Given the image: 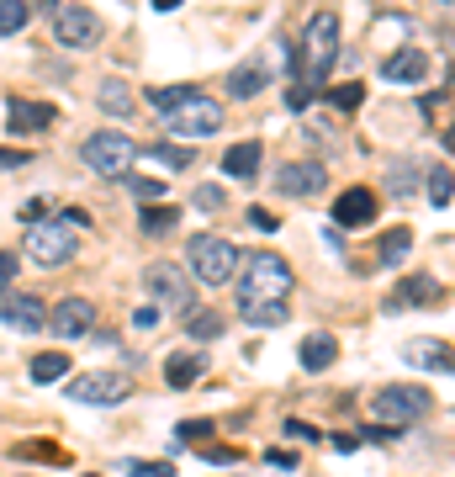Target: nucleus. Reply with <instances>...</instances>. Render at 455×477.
<instances>
[{
    "instance_id": "nucleus-1",
    "label": "nucleus",
    "mask_w": 455,
    "mask_h": 477,
    "mask_svg": "<svg viewBox=\"0 0 455 477\" xmlns=\"http://www.w3.org/2000/svg\"><path fill=\"white\" fill-rule=\"evenodd\" d=\"M239 303H286L292 297V265L271 250H254L239 260V276H233Z\"/></svg>"
},
{
    "instance_id": "nucleus-2",
    "label": "nucleus",
    "mask_w": 455,
    "mask_h": 477,
    "mask_svg": "<svg viewBox=\"0 0 455 477\" xmlns=\"http://www.w3.org/2000/svg\"><path fill=\"white\" fill-rule=\"evenodd\" d=\"M334 59H339V16L334 11H318V16L302 27V59H297V69H302V80L312 91H323Z\"/></svg>"
},
{
    "instance_id": "nucleus-3",
    "label": "nucleus",
    "mask_w": 455,
    "mask_h": 477,
    "mask_svg": "<svg viewBox=\"0 0 455 477\" xmlns=\"http://www.w3.org/2000/svg\"><path fill=\"white\" fill-rule=\"evenodd\" d=\"M239 244L233 239H217V234H191V244H185V265H191V276L207 286H228L239 276Z\"/></svg>"
},
{
    "instance_id": "nucleus-4",
    "label": "nucleus",
    "mask_w": 455,
    "mask_h": 477,
    "mask_svg": "<svg viewBox=\"0 0 455 477\" xmlns=\"http://www.w3.org/2000/svg\"><path fill=\"white\" fill-rule=\"evenodd\" d=\"M80 254V223L69 218H43V223H32L27 228V260H37V265H69Z\"/></svg>"
},
{
    "instance_id": "nucleus-5",
    "label": "nucleus",
    "mask_w": 455,
    "mask_h": 477,
    "mask_svg": "<svg viewBox=\"0 0 455 477\" xmlns=\"http://www.w3.org/2000/svg\"><path fill=\"white\" fill-rule=\"evenodd\" d=\"M429 409H434V398H429V387H419V382H392V387H381V393L371 398V413H376L381 424H392V430L419 424Z\"/></svg>"
},
{
    "instance_id": "nucleus-6",
    "label": "nucleus",
    "mask_w": 455,
    "mask_h": 477,
    "mask_svg": "<svg viewBox=\"0 0 455 477\" xmlns=\"http://www.w3.org/2000/svg\"><path fill=\"white\" fill-rule=\"evenodd\" d=\"M143 154L127 133H117V127H106V133H91L85 144H80V159H85V170H95V175H127V164Z\"/></svg>"
},
{
    "instance_id": "nucleus-7",
    "label": "nucleus",
    "mask_w": 455,
    "mask_h": 477,
    "mask_svg": "<svg viewBox=\"0 0 455 477\" xmlns=\"http://www.w3.org/2000/svg\"><path fill=\"white\" fill-rule=\"evenodd\" d=\"M143 292H149V303H159V308H170V313H181V318L196 313V292L185 282V271L170 265V260H153L149 271H143Z\"/></svg>"
},
{
    "instance_id": "nucleus-8",
    "label": "nucleus",
    "mask_w": 455,
    "mask_h": 477,
    "mask_svg": "<svg viewBox=\"0 0 455 477\" xmlns=\"http://www.w3.org/2000/svg\"><path fill=\"white\" fill-rule=\"evenodd\" d=\"M217 127H223V106H217L213 95H202V91L164 117V133H170L175 144H181V138L185 144H191V138H213Z\"/></svg>"
},
{
    "instance_id": "nucleus-9",
    "label": "nucleus",
    "mask_w": 455,
    "mask_h": 477,
    "mask_svg": "<svg viewBox=\"0 0 455 477\" xmlns=\"http://www.w3.org/2000/svg\"><path fill=\"white\" fill-rule=\"evenodd\" d=\"M138 382L127 372H85V377L69 382V398L74 403H91V409H112V403H127Z\"/></svg>"
},
{
    "instance_id": "nucleus-10",
    "label": "nucleus",
    "mask_w": 455,
    "mask_h": 477,
    "mask_svg": "<svg viewBox=\"0 0 455 477\" xmlns=\"http://www.w3.org/2000/svg\"><path fill=\"white\" fill-rule=\"evenodd\" d=\"M54 37L64 48H95L101 43V16L91 5H59L54 11Z\"/></svg>"
},
{
    "instance_id": "nucleus-11",
    "label": "nucleus",
    "mask_w": 455,
    "mask_h": 477,
    "mask_svg": "<svg viewBox=\"0 0 455 477\" xmlns=\"http://www.w3.org/2000/svg\"><path fill=\"white\" fill-rule=\"evenodd\" d=\"M329 186V164L323 159H286L281 170H275V191L281 196H318V191Z\"/></svg>"
},
{
    "instance_id": "nucleus-12",
    "label": "nucleus",
    "mask_w": 455,
    "mask_h": 477,
    "mask_svg": "<svg viewBox=\"0 0 455 477\" xmlns=\"http://www.w3.org/2000/svg\"><path fill=\"white\" fill-rule=\"evenodd\" d=\"M0 323L16 329V334H37V329H48V303L32 297V292H5V303H0Z\"/></svg>"
},
{
    "instance_id": "nucleus-13",
    "label": "nucleus",
    "mask_w": 455,
    "mask_h": 477,
    "mask_svg": "<svg viewBox=\"0 0 455 477\" xmlns=\"http://www.w3.org/2000/svg\"><path fill=\"white\" fill-rule=\"evenodd\" d=\"M48 329L59 340H85L95 329V303L91 297H64L59 308H48Z\"/></svg>"
},
{
    "instance_id": "nucleus-14",
    "label": "nucleus",
    "mask_w": 455,
    "mask_h": 477,
    "mask_svg": "<svg viewBox=\"0 0 455 477\" xmlns=\"http://www.w3.org/2000/svg\"><path fill=\"white\" fill-rule=\"evenodd\" d=\"M376 213H381V196L365 186H350L334 202V228H365V223H376Z\"/></svg>"
},
{
    "instance_id": "nucleus-15",
    "label": "nucleus",
    "mask_w": 455,
    "mask_h": 477,
    "mask_svg": "<svg viewBox=\"0 0 455 477\" xmlns=\"http://www.w3.org/2000/svg\"><path fill=\"white\" fill-rule=\"evenodd\" d=\"M402 361H408V366H424V372L455 377V345H440V340H408V345H402Z\"/></svg>"
},
{
    "instance_id": "nucleus-16",
    "label": "nucleus",
    "mask_w": 455,
    "mask_h": 477,
    "mask_svg": "<svg viewBox=\"0 0 455 477\" xmlns=\"http://www.w3.org/2000/svg\"><path fill=\"white\" fill-rule=\"evenodd\" d=\"M429 75V54L424 48H397L392 59L381 64V80H392V85H419Z\"/></svg>"
},
{
    "instance_id": "nucleus-17",
    "label": "nucleus",
    "mask_w": 455,
    "mask_h": 477,
    "mask_svg": "<svg viewBox=\"0 0 455 477\" xmlns=\"http://www.w3.org/2000/svg\"><path fill=\"white\" fill-rule=\"evenodd\" d=\"M54 117H59V112H54L48 101H16V95H11V112H5L11 133H48Z\"/></svg>"
},
{
    "instance_id": "nucleus-18",
    "label": "nucleus",
    "mask_w": 455,
    "mask_h": 477,
    "mask_svg": "<svg viewBox=\"0 0 455 477\" xmlns=\"http://www.w3.org/2000/svg\"><path fill=\"white\" fill-rule=\"evenodd\" d=\"M271 85V69H265V59H243L233 75H228V95L233 101H249V95H260Z\"/></svg>"
},
{
    "instance_id": "nucleus-19",
    "label": "nucleus",
    "mask_w": 455,
    "mask_h": 477,
    "mask_svg": "<svg viewBox=\"0 0 455 477\" xmlns=\"http://www.w3.org/2000/svg\"><path fill=\"white\" fill-rule=\"evenodd\" d=\"M424 303H440V282H434V276H408V282L387 297V308H424Z\"/></svg>"
},
{
    "instance_id": "nucleus-20",
    "label": "nucleus",
    "mask_w": 455,
    "mask_h": 477,
    "mask_svg": "<svg viewBox=\"0 0 455 477\" xmlns=\"http://www.w3.org/2000/svg\"><path fill=\"white\" fill-rule=\"evenodd\" d=\"M260 154H265V149H260L254 138H249V144H233V149L223 154V175H233V181H254V175H260Z\"/></svg>"
},
{
    "instance_id": "nucleus-21",
    "label": "nucleus",
    "mask_w": 455,
    "mask_h": 477,
    "mask_svg": "<svg viewBox=\"0 0 455 477\" xmlns=\"http://www.w3.org/2000/svg\"><path fill=\"white\" fill-rule=\"evenodd\" d=\"M339 361V340L329 334V329H318V334H307L302 340V366L307 372H329Z\"/></svg>"
},
{
    "instance_id": "nucleus-22",
    "label": "nucleus",
    "mask_w": 455,
    "mask_h": 477,
    "mask_svg": "<svg viewBox=\"0 0 455 477\" xmlns=\"http://www.w3.org/2000/svg\"><path fill=\"white\" fill-rule=\"evenodd\" d=\"M202 366H207V361H202L196 350H175V355L164 361V382H170V387H191V382H202Z\"/></svg>"
},
{
    "instance_id": "nucleus-23",
    "label": "nucleus",
    "mask_w": 455,
    "mask_h": 477,
    "mask_svg": "<svg viewBox=\"0 0 455 477\" xmlns=\"http://www.w3.org/2000/svg\"><path fill=\"white\" fill-rule=\"evenodd\" d=\"M387 191H392L397 202L419 196V159H397L392 170H387Z\"/></svg>"
},
{
    "instance_id": "nucleus-24",
    "label": "nucleus",
    "mask_w": 455,
    "mask_h": 477,
    "mask_svg": "<svg viewBox=\"0 0 455 477\" xmlns=\"http://www.w3.org/2000/svg\"><path fill=\"white\" fill-rule=\"evenodd\" d=\"M95 101H101V112H112V117H133V91H127L122 80H101Z\"/></svg>"
},
{
    "instance_id": "nucleus-25",
    "label": "nucleus",
    "mask_w": 455,
    "mask_h": 477,
    "mask_svg": "<svg viewBox=\"0 0 455 477\" xmlns=\"http://www.w3.org/2000/svg\"><path fill=\"white\" fill-rule=\"evenodd\" d=\"M239 313L254 329H275V323H286V303H239Z\"/></svg>"
},
{
    "instance_id": "nucleus-26",
    "label": "nucleus",
    "mask_w": 455,
    "mask_h": 477,
    "mask_svg": "<svg viewBox=\"0 0 455 477\" xmlns=\"http://www.w3.org/2000/svg\"><path fill=\"white\" fill-rule=\"evenodd\" d=\"M175 223H181V213H175V207H143V213H138V228H143V239H159V234H170Z\"/></svg>"
},
{
    "instance_id": "nucleus-27",
    "label": "nucleus",
    "mask_w": 455,
    "mask_h": 477,
    "mask_svg": "<svg viewBox=\"0 0 455 477\" xmlns=\"http://www.w3.org/2000/svg\"><path fill=\"white\" fill-rule=\"evenodd\" d=\"M59 377H69V355H59V350H43L37 361H32V382H59Z\"/></svg>"
},
{
    "instance_id": "nucleus-28",
    "label": "nucleus",
    "mask_w": 455,
    "mask_h": 477,
    "mask_svg": "<svg viewBox=\"0 0 455 477\" xmlns=\"http://www.w3.org/2000/svg\"><path fill=\"white\" fill-rule=\"evenodd\" d=\"M191 95H196V85H159V91H149V106L170 117V112H175V106H185Z\"/></svg>"
},
{
    "instance_id": "nucleus-29",
    "label": "nucleus",
    "mask_w": 455,
    "mask_h": 477,
    "mask_svg": "<svg viewBox=\"0 0 455 477\" xmlns=\"http://www.w3.org/2000/svg\"><path fill=\"white\" fill-rule=\"evenodd\" d=\"M185 334H191V340H202V345H207V340H217V334H223V313H213V308H196V313H191V323H185Z\"/></svg>"
},
{
    "instance_id": "nucleus-30",
    "label": "nucleus",
    "mask_w": 455,
    "mask_h": 477,
    "mask_svg": "<svg viewBox=\"0 0 455 477\" xmlns=\"http://www.w3.org/2000/svg\"><path fill=\"white\" fill-rule=\"evenodd\" d=\"M424 191H429V202H434V207H445V202H455V175L445 170V164H434Z\"/></svg>"
},
{
    "instance_id": "nucleus-31",
    "label": "nucleus",
    "mask_w": 455,
    "mask_h": 477,
    "mask_svg": "<svg viewBox=\"0 0 455 477\" xmlns=\"http://www.w3.org/2000/svg\"><path fill=\"white\" fill-rule=\"evenodd\" d=\"M413 250V228H392L387 239H381V265H397V260H408Z\"/></svg>"
},
{
    "instance_id": "nucleus-32",
    "label": "nucleus",
    "mask_w": 455,
    "mask_h": 477,
    "mask_svg": "<svg viewBox=\"0 0 455 477\" xmlns=\"http://www.w3.org/2000/svg\"><path fill=\"white\" fill-rule=\"evenodd\" d=\"M149 154H159L170 170H191L196 164V154H191V144H175V138H164V144H153Z\"/></svg>"
},
{
    "instance_id": "nucleus-33",
    "label": "nucleus",
    "mask_w": 455,
    "mask_h": 477,
    "mask_svg": "<svg viewBox=\"0 0 455 477\" xmlns=\"http://www.w3.org/2000/svg\"><path fill=\"white\" fill-rule=\"evenodd\" d=\"M16 456H22V462H54V467H69V451H59V445H48V441H27Z\"/></svg>"
},
{
    "instance_id": "nucleus-34",
    "label": "nucleus",
    "mask_w": 455,
    "mask_h": 477,
    "mask_svg": "<svg viewBox=\"0 0 455 477\" xmlns=\"http://www.w3.org/2000/svg\"><path fill=\"white\" fill-rule=\"evenodd\" d=\"M323 101H329L334 112H355V106L365 101V91H361V80H355V85H334V91H323Z\"/></svg>"
},
{
    "instance_id": "nucleus-35",
    "label": "nucleus",
    "mask_w": 455,
    "mask_h": 477,
    "mask_svg": "<svg viewBox=\"0 0 455 477\" xmlns=\"http://www.w3.org/2000/svg\"><path fill=\"white\" fill-rule=\"evenodd\" d=\"M22 27H27V5L22 0H0V37H11Z\"/></svg>"
},
{
    "instance_id": "nucleus-36",
    "label": "nucleus",
    "mask_w": 455,
    "mask_h": 477,
    "mask_svg": "<svg viewBox=\"0 0 455 477\" xmlns=\"http://www.w3.org/2000/svg\"><path fill=\"white\" fill-rule=\"evenodd\" d=\"M223 202H228L223 186H196L191 191V207H196V213H223Z\"/></svg>"
},
{
    "instance_id": "nucleus-37",
    "label": "nucleus",
    "mask_w": 455,
    "mask_h": 477,
    "mask_svg": "<svg viewBox=\"0 0 455 477\" xmlns=\"http://www.w3.org/2000/svg\"><path fill=\"white\" fill-rule=\"evenodd\" d=\"M122 472L127 477H175L170 462H122Z\"/></svg>"
},
{
    "instance_id": "nucleus-38",
    "label": "nucleus",
    "mask_w": 455,
    "mask_h": 477,
    "mask_svg": "<svg viewBox=\"0 0 455 477\" xmlns=\"http://www.w3.org/2000/svg\"><path fill=\"white\" fill-rule=\"evenodd\" d=\"M133 329H138V334H153V329H159V303H143V308L133 313Z\"/></svg>"
},
{
    "instance_id": "nucleus-39",
    "label": "nucleus",
    "mask_w": 455,
    "mask_h": 477,
    "mask_svg": "<svg viewBox=\"0 0 455 477\" xmlns=\"http://www.w3.org/2000/svg\"><path fill=\"white\" fill-rule=\"evenodd\" d=\"M127 186H133L138 202H159V196H164V186H159V181H143V175H138V181H127Z\"/></svg>"
},
{
    "instance_id": "nucleus-40",
    "label": "nucleus",
    "mask_w": 455,
    "mask_h": 477,
    "mask_svg": "<svg viewBox=\"0 0 455 477\" xmlns=\"http://www.w3.org/2000/svg\"><path fill=\"white\" fill-rule=\"evenodd\" d=\"M202 456H207L213 467H239V451H228V445H207Z\"/></svg>"
},
{
    "instance_id": "nucleus-41",
    "label": "nucleus",
    "mask_w": 455,
    "mask_h": 477,
    "mask_svg": "<svg viewBox=\"0 0 455 477\" xmlns=\"http://www.w3.org/2000/svg\"><path fill=\"white\" fill-rule=\"evenodd\" d=\"M22 164H32V154H22V149H5V144H0V170H22Z\"/></svg>"
},
{
    "instance_id": "nucleus-42",
    "label": "nucleus",
    "mask_w": 455,
    "mask_h": 477,
    "mask_svg": "<svg viewBox=\"0 0 455 477\" xmlns=\"http://www.w3.org/2000/svg\"><path fill=\"white\" fill-rule=\"evenodd\" d=\"M213 435V424L207 419H191V424H181V441H207Z\"/></svg>"
},
{
    "instance_id": "nucleus-43",
    "label": "nucleus",
    "mask_w": 455,
    "mask_h": 477,
    "mask_svg": "<svg viewBox=\"0 0 455 477\" xmlns=\"http://www.w3.org/2000/svg\"><path fill=\"white\" fill-rule=\"evenodd\" d=\"M16 282V250H0V286Z\"/></svg>"
},
{
    "instance_id": "nucleus-44",
    "label": "nucleus",
    "mask_w": 455,
    "mask_h": 477,
    "mask_svg": "<svg viewBox=\"0 0 455 477\" xmlns=\"http://www.w3.org/2000/svg\"><path fill=\"white\" fill-rule=\"evenodd\" d=\"M307 101H312V85H292V91H286V106H292V112H302Z\"/></svg>"
},
{
    "instance_id": "nucleus-45",
    "label": "nucleus",
    "mask_w": 455,
    "mask_h": 477,
    "mask_svg": "<svg viewBox=\"0 0 455 477\" xmlns=\"http://www.w3.org/2000/svg\"><path fill=\"white\" fill-rule=\"evenodd\" d=\"M286 430H292V435H297V441H323V430H312V424H307V419H292V424H286Z\"/></svg>"
},
{
    "instance_id": "nucleus-46",
    "label": "nucleus",
    "mask_w": 455,
    "mask_h": 477,
    "mask_svg": "<svg viewBox=\"0 0 455 477\" xmlns=\"http://www.w3.org/2000/svg\"><path fill=\"white\" fill-rule=\"evenodd\" d=\"M265 462H275L281 472H292L297 467V451H265Z\"/></svg>"
},
{
    "instance_id": "nucleus-47",
    "label": "nucleus",
    "mask_w": 455,
    "mask_h": 477,
    "mask_svg": "<svg viewBox=\"0 0 455 477\" xmlns=\"http://www.w3.org/2000/svg\"><path fill=\"white\" fill-rule=\"evenodd\" d=\"M249 223H254V228H271V234H275V218L265 213V207H249Z\"/></svg>"
},
{
    "instance_id": "nucleus-48",
    "label": "nucleus",
    "mask_w": 455,
    "mask_h": 477,
    "mask_svg": "<svg viewBox=\"0 0 455 477\" xmlns=\"http://www.w3.org/2000/svg\"><path fill=\"white\" fill-rule=\"evenodd\" d=\"M153 5H159V11H175V5H181V0H153Z\"/></svg>"
}]
</instances>
